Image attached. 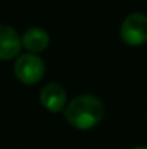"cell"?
<instances>
[{"label": "cell", "mask_w": 147, "mask_h": 149, "mask_svg": "<svg viewBox=\"0 0 147 149\" xmlns=\"http://www.w3.org/2000/svg\"><path fill=\"white\" fill-rule=\"evenodd\" d=\"M104 116V104L97 96L81 94L65 107V119L77 129L85 130L94 127Z\"/></svg>", "instance_id": "6da1fadb"}, {"label": "cell", "mask_w": 147, "mask_h": 149, "mask_svg": "<svg viewBox=\"0 0 147 149\" xmlns=\"http://www.w3.org/2000/svg\"><path fill=\"white\" fill-rule=\"evenodd\" d=\"M22 45V38L14 28L6 23H0V58L10 59L13 58Z\"/></svg>", "instance_id": "277c9868"}, {"label": "cell", "mask_w": 147, "mask_h": 149, "mask_svg": "<svg viewBox=\"0 0 147 149\" xmlns=\"http://www.w3.org/2000/svg\"><path fill=\"white\" fill-rule=\"evenodd\" d=\"M45 64L41 56L33 52L22 54L14 62V74L22 83L33 84L43 77Z\"/></svg>", "instance_id": "7a4b0ae2"}, {"label": "cell", "mask_w": 147, "mask_h": 149, "mask_svg": "<svg viewBox=\"0 0 147 149\" xmlns=\"http://www.w3.org/2000/svg\"><path fill=\"white\" fill-rule=\"evenodd\" d=\"M22 44L25 45L26 49L32 52H41L48 47L49 33L39 26H32L28 31H25L22 36Z\"/></svg>", "instance_id": "8992f818"}, {"label": "cell", "mask_w": 147, "mask_h": 149, "mask_svg": "<svg viewBox=\"0 0 147 149\" xmlns=\"http://www.w3.org/2000/svg\"><path fill=\"white\" fill-rule=\"evenodd\" d=\"M121 39L128 45H141L147 41V16L144 13L128 15L120 29Z\"/></svg>", "instance_id": "3957f363"}, {"label": "cell", "mask_w": 147, "mask_h": 149, "mask_svg": "<svg viewBox=\"0 0 147 149\" xmlns=\"http://www.w3.org/2000/svg\"><path fill=\"white\" fill-rule=\"evenodd\" d=\"M41 103L50 111H59L66 104V93L58 83H49L41 90Z\"/></svg>", "instance_id": "5b68a950"}, {"label": "cell", "mask_w": 147, "mask_h": 149, "mask_svg": "<svg viewBox=\"0 0 147 149\" xmlns=\"http://www.w3.org/2000/svg\"><path fill=\"white\" fill-rule=\"evenodd\" d=\"M133 149H147V146H136V148H133Z\"/></svg>", "instance_id": "52a82bcc"}]
</instances>
